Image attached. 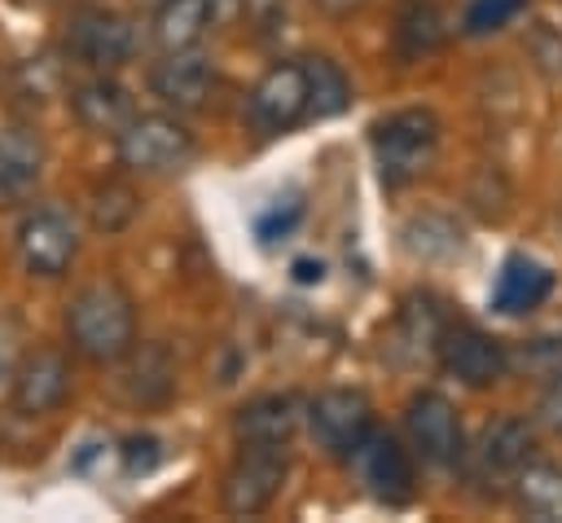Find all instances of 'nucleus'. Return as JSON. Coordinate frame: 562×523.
<instances>
[{
  "label": "nucleus",
  "instance_id": "f257e3e1",
  "mask_svg": "<svg viewBox=\"0 0 562 523\" xmlns=\"http://www.w3.org/2000/svg\"><path fill=\"white\" fill-rule=\"evenodd\" d=\"M66 338L92 365H119L136 347V303L123 281L105 277L66 303Z\"/></svg>",
  "mask_w": 562,
  "mask_h": 523
},
{
  "label": "nucleus",
  "instance_id": "f03ea898",
  "mask_svg": "<svg viewBox=\"0 0 562 523\" xmlns=\"http://www.w3.org/2000/svg\"><path fill=\"white\" fill-rule=\"evenodd\" d=\"M369 145H373V163H378V180L386 189H404L413 185L439 149V119L422 105L395 110L386 119H378L369 127Z\"/></svg>",
  "mask_w": 562,
  "mask_h": 523
},
{
  "label": "nucleus",
  "instance_id": "7ed1b4c3",
  "mask_svg": "<svg viewBox=\"0 0 562 523\" xmlns=\"http://www.w3.org/2000/svg\"><path fill=\"white\" fill-rule=\"evenodd\" d=\"M114 154L123 171L167 176V171H180L198 154V141L176 114H132L114 132Z\"/></svg>",
  "mask_w": 562,
  "mask_h": 523
},
{
  "label": "nucleus",
  "instance_id": "20e7f679",
  "mask_svg": "<svg viewBox=\"0 0 562 523\" xmlns=\"http://www.w3.org/2000/svg\"><path fill=\"white\" fill-rule=\"evenodd\" d=\"M285 475H290V448H285V444H241L237 461H233L228 475H224L220 501H224V510L237 514V519L263 514V510L277 501Z\"/></svg>",
  "mask_w": 562,
  "mask_h": 523
},
{
  "label": "nucleus",
  "instance_id": "39448f33",
  "mask_svg": "<svg viewBox=\"0 0 562 523\" xmlns=\"http://www.w3.org/2000/svg\"><path fill=\"white\" fill-rule=\"evenodd\" d=\"M79 255V233L75 220L61 207H35L31 215H22L18 224V259L31 277H61Z\"/></svg>",
  "mask_w": 562,
  "mask_h": 523
},
{
  "label": "nucleus",
  "instance_id": "423d86ee",
  "mask_svg": "<svg viewBox=\"0 0 562 523\" xmlns=\"http://www.w3.org/2000/svg\"><path fill=\"white\" fill-rule=\"evenodd\" d=\"M404 426L413 448L422 453V461L430 466H457L465 453V431H461V413L443 391H417L404 404Z\"/></svg>",
  "mask_w": 562,
  "mask_h": 523
},
{
  "label": "nucleus",
  "instance_id": "0eeeda50",
  "mask_svg": "<svg viewBox=\"0 0 562 523\" xmlns=\"http://www.w3.org/2000/svg\"><path fill=\"white\" fill-rule=\"evenodd\" d=\"M66 53L92 70H119L136 53V26L110 9H83L66 22Z\"/></svg>",
  "mask_w": 562,
  "mask_h": 523
},
{
  "label": "nucleus",
  "instance_id": "6e6552de",
  "mask_svg": "<svg viewBox=\"0 0 562 523\" xmlns=\"http://www.w3.org/2000/svg\"><path fill=\"white\" fill-rule=\"evenodd\" d=\"M307 426L329 457H351L373 426V404L356 387H329L307 404Z\"/></svg>",
  "mask_w": 562,
  "mask_h": 523
},
{
  "label": "nucleus",
  "instance_id": "1a4fd4ad",
  "mask_svg": "<svg viewBox=\"0 0 562 523\" xmlns=\"http://www.w3.org/2000/svg\"><path fill=\"white\" fill-rule=\"evenodd\" d=\"M347 461H356L364 488H369L378 501H386V505H404V501L417 492V470H413L408 448H404L395 435L378 431V426H369V435L356 444V453H351Z\"/></svg>",
  "mask_w": 562,
  "mask_h": 523
},
{
  "label": "nucleus",
  "instance_id": "9d476101",
  "mask_svg": "<svg viewBox=\"0 0 562 523\" xmlns=\"http://www.w3.org/2000/svg\"><path fill=\"white\" fill-rule=\"evenodd\" d=\"M255 127L263 132H290L294 123L307 119V70L303 62H272L255 88H250V101H246Z\"/></svg>",
  "mask_w": 562,
  "mask_h": 523
},
{
  "label": "nucleus",
  "instance_id": "9b49d317",
  "mask_svg": "<svg viewBox=\"0 0 562 523\" xmlns=\"http://www.w3.org/2000/svg\"><path fill=\"white\" fill-rule=\"evenodd\" d=\"M435 356H439V365H443L457 382H465V387H492V382H501L505 369H509L505 343L492 338V334L479 330V325H448Z\"/></svg>",
  "mask_w": 562,
  "mask_h": 523
},
{
  "label": "nucleus",
  "instance_id": "f8f14e48",
  "mask_svg": "<svg viewBox=\"0 0 562 523\" xmlns=\"http://www.w3.org/2000/svg\"><path fill=\"white\" fill-rule=\"evenodd\" d=\"M149 92L171 110H202L215 92V62L193 48H167L162 62L149 66Z\"/></svg>",
  "mask_w": 562,
  "mask_h": 523
},
{
  "label": "nucleus",
  "instance_id": "ddd939ff",
  "mask_svg": "<svg viewBox=\"0 0 562 523\" xmlns=\"http://www.w3.org/2000/svg\"><path fill=\"white\" fill-rule=\"evenodd\" d=\"M66 396H70V356L66 352L40 347L18 365V374H13V409L22 418H44V413L61 409Z\"/></svg>",
  "mask_w": 562,
  "mask_h": 523
},
{
  "label": "nucleus",
  "instance_id": "4468645a",
  "mask_svg": "<svg viewBox=\"0 0 562 523\" xmlns=\"http://www.w3.org/2000/svg\"><path fill=\"white\" fill-rule=\"evenodd\" d=\"M241 0H167L154 18V35L162 48H193L224 22H233Z\"/></svg>",
  "mask_w": 562,
  "mask_h": 523
},
{
  "label": "nucleus",
  "instance_id": "2eb2a0df",
  "mask_svg": "<svg viewBox=\"0 0 562 523\" xmlns=\"http://www.w3.org/2000/svg\"><path fill=\"white\" fill-rule=\"evenodd\" d=\"M44 176V141L26 123L0 127V207H18Z\"/></svg>",
  "mask_w": 562,
  "mask_h": 523
},
{
  "label": "nucleus",
  "instance_id": "dca6fc26",
  "mask_svg": "<svg viewBox=\"0 0 562 523\" xmlns=\"http://www.w3.org/2000/svg\"><path fill=\"white\" fill-rule=\"evenodd\" d=\"M299 422H303V400L290 391H268L233 413V435L237 444H290Z\"/></svg>",
  "mask_w": 562,
  "mask_h": 523
},
{
  "label": "nucleus",
  "instance_id": "f3484780",
  "mask_svg": "<svg viewBox=\"0 0 562 523\" xmlns=\"http://www.w3.org/2000/svg\"><path fill=\"white\" fill-rule=\"evenodd\" d=\"M127 369H123V391L132 404L140 409H158L171 400L176 391V360L162 343H136L127 356Z\"/></svg>",
  "mask_w": 562,
  "mask_h": 523
},
{
  "label": "nucleus",
  "instance_id": "a211bd4d",
  "mask_svg": "<svg viewBox=\"0 0 562 523\" xmlns=\"http://www.w3.org/2000/svg\"><path fill=\"white\" fill-rule=\"evenodd\" d=\"M553 290V272L527 255H509L496 272V286H492V308L501 316H522L531 308H540Z\"/></svg>",
  "mask_w": 562,
  "mask_h": 523
},
{
  "label": "nucleus",
  "instance_id": "6ab92c4d",
  "mask_svg": "<svg viewBox=\"0 0 562 523\" xmlns=\"http://www.w3.org/2000/svg\"><path fill=\"white\" fill-rule=\"evenodd\" d=\"M70 110H75V119H79L88 132H119V127L136 114L132 92H127L119 79H110L105 70L70 92Z\"/></svg>",
  "mask_w": 562,
  "mask_h": 523
},
{
  "label": "nucleus",
  "instance_id": "aec40b11",
  "mask_svg": "<svg viewBox=\"0 0 562 523\" xmlns=\"http://www.w3.org/2000/svg\"><path fill=\"white\" fill-rule=\"evenodd\" d=\"M531 448H536V431L522 418H501L496 426H487L483 448H479V461L496 479H509L514 483V475L531 461Z\"/></svg>",
  "mask_w": 562,
  "mask_h": 523
},
{
  "label": "nucleus",
  "instance_id": "412c9836",
  "mask_svg": "<svg viewBox=\"0 0 562 523\" xmlns=\"http://www.w3.org/2000/svg\"><path fill=\"white\" fill-rule=\"evenodd\" d=\"M514 501L527 519L562 523V470L549 461H527L514 475Z\"/></svg>",
  "mask_w": 562,
  "mask_h": 523
},
{
  "label": "nucleus",
  "instance_id": "4be33fe9",
  "mask_svg": "<svg viewBox=\"0 0 562 523\" xmlns=\"http://www.w3.org/2000/svg\"><path fill=\"white\" fill-rule=\"evenodd\" d=\"M448 40V18L430 4V0H413L404 13H400V26H395V48L404 57H426L435 48H443Z\"/></svg>",
  "mask_w": 562,
  "mask_h": 523
},
{
  "label": "nucleus",
  "instance_id": "5701e85b",
  "mask_svg": "<svg viewBox=\"0 0 562 523\" xmlns=\"http://www.w3.org/2000/svg\"><path fill=\"white\" fill-rule=\"evenodd\" d=\"M303 70H307V119H334L351 105V84L338 62L307 57Z\"/></svg>",
  "mask_w": 562,
  "mask_h": 523
},
{
  "label": "nucleus",
  "instance_id": "b1692460",
  "mask_svg": "<svg viewBox=\"0 0 562 523\" xmlns=\"http://www.w3.org/2000/svg\"><path fill=\"white\" fill-rule=\"evenodd\" d=\"M136 211H140V193L119 176L97 180L88 193V220L97 233H123L136 220Z\"/></svg>",
  "mask_w": 562,
  "mask_h": 523
},
{
  "label": "nucleus",
  "instance_id": "393cba45",
  "mask_svg": "<svg viewBox=\"0 0 562 523\" xmlns=\"http://www.w3.org/2000/svg\"><path fill=\"white\" fill-rule=\"evenodd\" d=\"M443 330H448V321H443V312L435 308L430 294H413L404 303V312H400V347H408L413 356H435Z\"/></svg>",
  "mask_w": 562,
  "mask_h": 523
},
{
  "label": "nucleus",
  "instance_id": "a878e982",
  "mask_svg": "<svg viewBox=\"0 0 562 523\" xmlns=\"http://www.w3.org/2000/svg\"><path fill=\"white\" fill-rule=\"evenodd\" d=\"M404 246L422 259H448L461 251V224L439 215V211H426V215H413L404 224Z\"/></svg>",
  "mask_w": 562,
  "mask_h": 523
},
{
  "label": "nucleus",
  "instance_id": "bb28decb",
  "mask_svg": "<svg viewBox=\"0 0 562 523\" xmlns=\"http://www.w3.org/2000/svg\"><path fill=\"white\" fill-rule=\"evenodd\" d=\"M522 9H527V0H470L461 26H465V35H487V31H501L505 22H514Z\"/></svg>",
  "mask_w": 562,
  "mask_h": 523
},
{
  "label": "nucleus",
  "instance_id": "cd10ccee",
  "mask_svg": "<svg viewBox=\"0 0 562 523\" xmlns=\"http://www.w3.org/2000/svg\"><path fill=\"white\" fill-rule=\"evenodd\" d=\"M527 53L544 79H562V31H553L549 22H536L527 31Z\"/></svg>",
  "mask_w": 562,
  "mask_h": 523
},
{
  "label": "nucleus",
  "instance_id": "c85d7f7f",
  "mask_svg": "<svg viewBox=\"0 0 562 523\" xmlns=\"http://www.w3.org/2000/svg\"><path fill=\"white\" fill-rule=\"evenodd\" d=\"M119 457H123V470L127 475H149V470L162 466V439H154V435H127L123 448H119Z\"/></svg>",
  "mask_w": 562,
  "mask_h": 523
},
{
  "label": "nucleus",
  "instance_id": "c756f323",
  "mask_svg": "<svg viewBox=\"0 0 562 523\" xmlns=\"http://www.w3.org/2000/svg\"><path fill=\"white\" fill-rule=\"evenodd\" d=\"M299 215H303V202H299V198H285V207H281V198H277V207H268V211L255 220V229H259L263 242H277V237H285V233L299 224Z\"/></svg>",
  "mask_w": 562,
  "mask_h": 523
},
{
  "label": "nucleus",
  "instance_id": "7c9ffc66",
  "mask_svg": "<svg viewBox=\"0 0 562 523\" xmlns=\"http://www.w3.org/2000/svg\"><path fill=\"white\" fill-rule=\"evenodd\" d=\"M540 422L562 431V365L544 378V396H540Z\"/></svg>",
  "mask_w": 562,
  "mask_h": 523
},
{
  "label": "nucleus",
  "instance_id": "2f4dec72",
  "mask_svg": "<svg viewBox=\"0 0 562 523\" xmlns=\"http://www.w3.org/2000/svg\"><path fill=\"white\" fill-rule=\"evenodd\" d=\"M294 281L299 286H316V281H325V264L321 259H294Z\"/></svg>",
  "mask_w": 562,
  "mask_h": 523
},
{
  "label": "nucleus",
  "instance_id": "473e14b6",
  "mask_svg": "<svg viewBox=\"0 0 562 523\" xmlns=\"http://www.w3.org/2000/svg\"><path fill=\"white\" fill-rule=\"evenodd\" d=\"M312 4H316L321 13H329V18H351L364 0H312Z\"/></svg>",
  "mask_w": 562,
  "mask_h": 523
},
{
  "label": "nucleus",
  "instance_id": "72a5a7b5",
  "mask_svg": "<svg viewBox=\"0 0 562 523\" xmlns=\"http://www.w3.org/2000/svg\"><path fill=\"white\" fill-rule=\"evenodd\" d=\"M0 365H4V352H0Z\"/></svg>",
  "mask_w": 562,
  "mask_h": 523
}]
</instances>
